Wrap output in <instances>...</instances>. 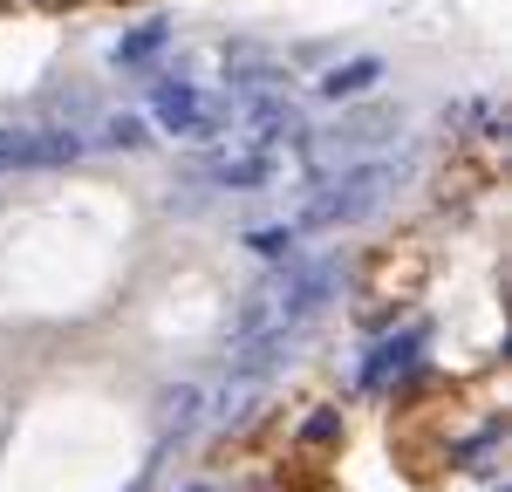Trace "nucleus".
<instances>
[{
    "instance_id": "f257e3e1",
    "label": "nucleus",
    "mask_w": 512,
    "mask_h": 492,
    "mask_svg": "<svg viewBox=\"0 0 512 492\" xmlns=\"http://www.w3.org/2000/svg\"><path fill=\"white\" fill-rule=\"evenodd\" d=\"M403 178H410V158H362V164H342V171H321L308 185V199H301V212H294V233H335V226L369 219Z\"/></svg>"
},
{
    "instance_id": "f03ea898",
    "label": "nucleus",
    "mask_w": 512,
    "mask_h": 492,
    "mask_svg": "<svg viewBox=\"0 0 512 492\" xmlns=\"http://www.w3.org/2000/svg\"><path fill=\"white\" fill-rule=\"evenodd\" d=\"M383 130H396V110H362V117H342L335 130H321V137H301L308 144V164H315V178L321 171H342V164H362L376 144H383Z\"/></svg>"
},
{
    "instance_id": "7ed1b4c3",
    "label": "nucleus",
    "mask_w": 512,
    "mask_h": 492,
    "mask_svg": "<svg viewBox=\"0 0 512 492\" xmlns=\"http://www.w3.org/2000/svg\"><path fill=\"white\" fill-rule=\"evenodd\" d=\"M89 151L82 130H0V171H28V164H76Z\"/></svg>"
},
{
    "instance_id": "20e7f679",
    "label": "nucleus",
    "mask_w": 512,
    "mask_h": 492,
    "mask_svg": "<svg viewBox=\"0 0 512 492\" xmlns=\"http://www.w3.org/2000/svg\"><path fill=\"white\" fill-rule=\"evenodd\" d=\"M239 144H253V151H274V144H301V110L287 103V96H267V103H253L246 117H233Z\"/></svg>"
},
{
    "instance_id": "39448f33",
    "label": "nucleus",
    "mask_w": 512,
    "mask_h": 492,
    "mask_svg": "<svg viewBox=\"0 0 512 492\" xmlns=\"http://www.w3.org/2000/svg\"><path fill=\"white\" fill-rule=\"evenodd\" d=\"M192 178L219 185V192H260V185H274V158L267 151H226V158L192 164Z\"/></svg>"
},
{
    "instance_id": "423d86ee",
    "label": "nucleus",
    "mask_w": 512,
    "mask_h": 492,
    "mask_svg": "<svg viewBox=\"0 0 512 492\" xmlns=\"http://www.w3.org/2000/svg\"><path fill=\"white\" fill-rule=\"evenodd\" d=\"M301 342V328H267V335H246V342H233L226 349V369H233L239 383H260L267 369L287 363V349Z\"/></svg>"
},
{
    "instance_id": "0eeeda50",
    "label": "nucleus",
    "mask_w": 512,
    "mask_h": 492,
    "mask_svg": "<svg viewBox=\"0 0 512 492\" xmlns=\"http://www.w3.org/2000/svg\"><path fill=\"white\" fill-rule=\"evenodd\" d=\"M376 82H383V62H376V55H355V62H342V69H328L315 89L328 96V103H342V96H369Z\"/></svg>"
},
{
    "instance_id": "6e6552de",
    "label": "nucleus",
    "mask_w": 512,
    "mask_h": 492,
    "mask_svg": "<svg viewBox=\"0 0 512 492\" xmlns=\"http://www.w3.org/2000/svg\"><path fill=\"white\" fill-rule=\"evenodd\" d=\"M164 438H185V431H198L205 424V390L198 383H178V390H164Z\"/></svg>"
},
{
    "instance_id": "1a4fd4ad",
    "label": "nucleus",
    "mask_w": 512,
    "mask_h": 492,
    "mask_svg": "<svg viewBox=\"0 0 512 492\" xmlns=\"http://www.w3.org/2000/svg\"><path fill=\"white\" fill-rule=\"evenodd\" d=\"M198 110H205V103H198L192 82H158V123H164V130H178V137H185V130L198 123Z\"/></svg>"
},
{
    "instance_id": "9d476101",
    "label": "nucleus",
    "mask_w": 512,
    "mask_h": 492,
    "mask_svg": "<svg viewBox=\"0 0 512 492\" xmlns=\"http://www.w3.org/2000/svg\"><path fill=\"white\" fill-rule=\"evenodd\" d=\"M417 342H424L417 328H410V335H396V342H383V349H376V356L362 363V383H369V390H376V383H390V369L410 363V349H417Z\"/></svg>"
},
{
    "instance_id": "9b49d317",
    "label": "nucleus",
    "mask_w": 512,
    "mask_h": 492,
    "mask_svg": "<svg viewBox=\"0 0 512 492\" xmlns=\"http://www.w3.org/2000/svg\"><path fill=\"white\" fill-rule=\"evenodd\" d=\"M246 246H253L260 260H294V253H301V233H294V226H253Z\"/></svg>"
},
{
    "instance_id": "f8f14e48",
    "label": "nucleus",
    "mask_w": 512,
    "mask_h": 492,
    "mask_svg": "<svg viewBox=\"0 0 512 492\" xmlns=\"http://www.w3.org/2000/svg\"><path fill=\"white\" fill-rule=\"evenodd\" d=\"M164 41H171V28L164 21H151V28H137V35H123L117 48H110V62H151Z\"/></svg>"
},
{
    "instance_id": "ddd939ff",
    "label": "nucleus",
    "mask_w": 512,
    "mask_h": 492,
    "mask_svg": "<svg viewBox=\"0 0 512 492\" xmlns=\"http://www.w3.org/2000/svg\"><path fill=\"white\" fill-rule=\"evenodd\" d=\"M89 144H110V151H137V144H151V130H144V117H103V130H96Z\"/></svg>"
}]
</instances>
